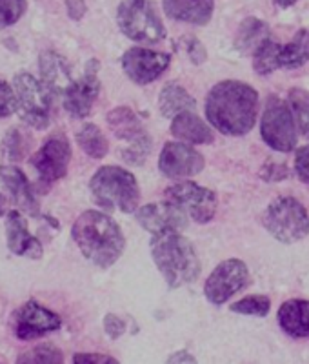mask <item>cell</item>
<instances>
[{"label": "cell", "mask_w": 309, "mask_h": 364, "mask_svg": "<svg viewBox=\"0 0 309 364\" xmlns=\"http://www.w3.org/2000/svg\"><path fill=\"white\" fill-rule=\"evenodd\" d=\"M259 115V93L240 80H222L211 87L206 99L210 124L229 136L246 135Z\"/></svg>", "instance_id": "6da1fadb"}, {"label": "cell", "mask_w": 309, "mask_h": 364, "mask_svg": "<svg viewBox=\"0 0 309 364\" xmlns=\"http://www.w3.org/2000/svg\"><path fill=\"white\" fill-rule=\"evenodd\" d=\"M71 235L82 255L99 268H109L120 259L126 248L122 230L112 217L87 210L71 228Z\"/></svg>", "instance_id": "7a4b0ae2"}, {"label": "cell", "mask_w": 309, "mask_h": 364, "mask_svg": "<svg viewBox=\"0 0 309 364\" xmlns=\"http://www.w3.org/2000/svg\"><path fill=\"white\" fill-rule=\"evenodd\" d=\"M151 255L169 288L191 284L200 275V261L190 240L180 233L153 235Z\"/></svg>", "instance_id": "3957f363"}, {"label": "cell", "mask_w": 309, "mask_h": 364, "mask_svg": "<svg viewBox=\"0 0 309 364\" xmlns=\"http://www.w3.org/2000/svg\"><path fill=\"white\" fill-rule=\"evenodd\" d=\"M90 190L97 204L106 210H120L133 213L141 200L139 182L128 170L119 166H104L93 175Z\"/></svg>", "instance_id": "277c9868"}, {"label": "cell", "mask_w": 309, "mask_h": 364, "mask_svg": "<svg viewBox=\"0 0 309 364\" xmlns=\"http://www.w3.org/2000/svg\"><path fill=\"white\" fill-rule=\"evenodd\" d=\"M116 22L126 37L141 44H161L166 38V28L151 0H122Z\"/></svg>", "instance_id": "5b68a950"}, {"label": "cell", "mask_w": 309, "mask_h": 364, "mask_svg": "<svg viewBox=\"0 0 309 364\" xmlns=\"http://www.w3.org/2000/svg\"><path fill=\"white\" fill-rule=\"evenodd\" d=\"M262 224L269 235L284 245L298 242L309 233L308 210L293 197H281L273 200L264 211Z\"/></svg>", "instance_id": "8992f818"}, {"label": "cell", "mask_w": 309, "mask_h": 364, "mask_svg": "<svg viewBox=\"0 0 309 364\" xmlns=\"http://www.w3.org/2000/svg\"><path fill=\"white\" fill-rule=\"evenodd\" d=\"M15 91L18 97L21 119L37 129H45L51 122L53 91L44 80H37L33 75L18 73L15 77Z\"/></svg>", "instance_id": "52a82bcc"}, {"label": "cell", "mask_w": 309, "mask_h": 364, "mask_svg": "<svg viewBox=\"0 0 309 364\" xmlns=\"http://www.w3.org/2000/svg\"><path fill=\"white\" fill-rule=\"evenodd\" d=\"M260 135L269 148L282 154L297 146V119L288 102L275 95L269 97L260 122Z\"/></svg>", "instance_id": "ba28073f"}, {"label": "cell", "mask_w": 309, "mask_h": 364, "mask_svg": "<svg viewBox=\"0 0 309 364\" xmlns=\"http://www.w3.org/2000/svg\"><path fill=\"white\" fill-rule=\"evenodd\" d=\"M107 124L112 126L113 133L119 139L129 142V148L122 151L124 161L128 164H142L146 155L151 149V139L144 132L141 119L135 115V112L129 108H115L107 115Z\"/></svg>", "instance_id": "9c48e42d"}, {"label": "cell", "mask_w": 309, "mask_h": 364, "mask_svg": "<svg viewBox=\"0 0 309 364\" xmlns=\"http://www.w3.org/2000/svg\"><path fill=\"white\" fill-rule=\"evenodd\" d=\"M249 282V269L240 259H227L220 262L217 268L211 272L204 284V295L211 304H224L229 301L237 291L246 288Z\"/></svg>", "instance_id": "30bf717a"}, {"label": "cell", "mask_w": 309, "mask_h": 364, "mask_svg": "<svg viewBox=\"0 0 309 364\" xmlns=\"http://www.w3.org/2000/svg\"><path fill=\"white\" fill-rule=\"evenodd\" d=\"M166 199L182 208L195 223H210L217 213V195L195 182H177L169 186Z\"/></svg>", "instance_id": "8fae6325"}, {"label": "cell", "mask_w": 309, "mask_h": 364, "mask_svg": "<svg viewBox=\"0 0 309 364\" xmlns=\"http://www.w3.org/2000/svg\"><path fill=\"white\" fill-rule=\"evenodd\" d=\"M70 159V141L62 133H55L35 154V157L31 159V164L40 177V184L50 186L53 182L60 181L62 177H66Z\"/></svg>", "instance_id": "7c38bea8"}, {"label": "cell", "mask_w": 309, "mask_h": 364, "mask_svg": "<svg viewBox=\"0 0 309 364\" xmlns=\"http://www.w3.org/2000/svg\"><path fill=\"white\" fill-rule=\"evenodd\" d=\"M60 324V317L37 301H28L13 314V330L22 341L37 339L45 333L57 331Z\"/></svg>", "instance_id": "4fadbf2b"}, {"label": "cell", "mask_w": 309, "mask_h": 364, "mask_svg": "<svg viewBox=\"0 0 309 364\" xmlns=\"http://www.w3.org/2000/svg\"><path fill=\"white\" fill-rule=\"evenodd\" d=\"M171 57L148 48H129L122 57V70L139 86L157 80L168 70Z\"/></svg>", "instance_id": "5bb4252c"}, {"label": "cell", "mask_w": 309, "mask_h": 364, "mask_svg": "<svg viewBox=\"0 0 309 364\" xmlns=\"http://www.w3.org/2000/svg\"><path fill=\"white\" fill-rule=\"evenodd\" d=\"M136 220L153 235L180 233L188 228V213L173 203H153L136 210Z\"/></svg>", "instance_id": "9a60e30c"}, {"label": "cell", "mask_w": 309, "mask_h": 364, "mask_svg": "<svg viewBox=\"0 0 309 364\" xmlns=\"http://www.w3.org/2000/svg\"><path fill=\"white\" fill-rule=\"evenodd\" d=\"M97 70H99V63L91 60L87 64V70L82 79L73 80V84L62 95V99H64V108L75 119H84V117L90 115L91 108H93V102L99 97L100 80L97 77Z\"/></svg>", "instance_id": "2e32d148"}, {"label": "cell", "mask_w": 309, "mask_h": 364, "mask_svg": "<svg viewBox=\"0 0 309 364\" xmlns=\"http://www.w3.org/2000/svg\"><path fill=\"white\" fill-rule=\"evenodd\" d=\"M204 164L202 155L182 142H168L158 159V170L169 178L193 177L204 170Z\"/></svg>", "instance_id": "e0dca14e"}, {"label": "cell", "mask_w": 309, "mask_h": 364, "mask_svg": "<svg viewBox=\"0 0 309 364\" xmlns=\"http://www.w3.org/2000/svg\"><path fill=\"white\" fill-rule=\"evenodd\" d=\"M0 182L8 188L13 203L24 210V213H28L29 217H38L40 208H38L33 188L17 166H0Z\"/></svg>", "instance_id": "ac0fdd59"}, {"label": "cell", "mask_w": 309, "mask_h": 364, "mask_svg": "<svg viewBox=\"0 0 309 364\" xmlns=\"http://www.w3.org/2000/svg\"><path fill=\"white\" fill-rule=\"evenodd\" d=\"M6 230H8V248L15 255L28 257V259H40L42 257V245L40 240L35 239L28 230V223L18 211L11 210L8 213L6 220Z\"/></svg>", "instance_id": "d6986e66"}, {"label": "cell", "mask_w": 309, "mask_h": 364, "mask_svg": "<svg viewBox=\"0 0 309 364\" xmlns=\"http://www.w3.org/2000/svg\"><path fill=\"white\" fill-rule=\"evenodd\" d=\"M215 0H164V11L173 21L206 26L213 17Z\"/></svg>", "instance_id": "ffe728a7"}, {"label": "cell", "mask_w": 309, "mask_h": 364, "mask_svg": "<svg viewBox=\"0 0 309 364\" xmlns=\"http://www.w3.org/2000/svg\"><path fill=\"white\" fill-rule=\"evenodd\" d=\"M276 318L288 336L295 339L309 337V301H302V299L286 301L278 310Z\"/></svg>", "instance_id": "44dd1931"}, {"label": "cell", "mask_w": 309, "mask_h": 364, "mask_svg": "<svg viewBox=\"0 0 309 364\" xmlns=\"http://www.w3.org/2000/svg\"><path fill=\"white\" fill-rule=\"evenodd\" d=\"M171 133L190 144H213V129L193 112H184L177 115L171 122Z\"/></svg>", "instance_id": "7402d4cb"}, {"label": "cell", "mask_w": 309, "mask_h": 364, "mask_svg": "<svg viewBox=\"0 0 309 364\" xmlns=\"http://www.w3.org/2000/svg\"><path fill=\"white\" fill-rule=\"evenodd\" d=\"M40 70L42 80L45 82V86L53 91V95H64L67 87L73 84L70 70H67V64L55 51H44L42 53Z\"/></svg>", "instance_id": "603a6c76"}, {"label": "cell", "mask_w": 309, "mask_h": 364, "mask_svg": "<svg viewBox=\"0 0 309 364\" xmlns=\"http://www.w3.org/2000/svg\"><path fill=\"white\" fill-rule=\"evenodd\" d=\"M195 106H197L195 99L180 84H166L164 90L161 91V97H158V109L168 119H175L184 112H193Z\"/></svg>", "instance_id": "cb8c5ba5"}, {"label": "cell", "mask_w": 309, "mask_h": 364, "mask_svg": "<svg viewBox=\"0 0 309 364\" xmlns=\"http://www.w3.org/2000/svg\"><path fill=\"white\" fill-rule=\"evenodd\" d=\"M269 38V28L266 22L259 21V18H246L240 24L239 33H237L235 46L237 50L242 55H255L260 46L264 44Z\"/></svg>", "instance_id": "d4e9b609"}, {"label": "cell", "mask_w": 309, "mask_h": 364, "mask_svg": "<svg viewBox=\"0 0 309 364\" xmlns=\"http://www.w3.org/2000/svg\"><path fill=\"white\" fill-rule=\"evenodd\" d=\"M309 60V31L300 29L293 37L289 44L281 46L278 51V64L286 70H295V68L304 66Z\"/></svg>", "instance_id": "484cf974"}, {"label": "cell", "mask_w": 309, "mask_h": 364, "mask_svg": "<svg viewBox=\"0 0 309 364\" xmlns=\"http://www.w3.org/2000/svg\"><path fill=\"white\" fill-rule=\"evenodd\" d=\"M77 142L82 148V151L86 155H90L91 159H104L109 151V146H107L106 136L100 132L99 126L95 124H86L79 129L77 133Z\"/></svg>", "instance_id": "4316f807"}, {"label": "cell", "mask_w": 309, "mask_h": 364, "mask_svg": "<svg viewBox=\"0 0 309 364\" xmlns=\"http://www.w3.org/2000/svg\"><path fill=\"white\" fill-rule=\"evenodd\" d=\"M278 51H281V44H276L271 41V37L260 46L259 50L253 55V68L259 75H269L275 70L281 68L278 64Z\"/></svg>", "instance_id": "83f0119b"}, {"label": "cell", "mask_w": 309, "mask_h": 364, "mask_svg": "<svg viewBox=\"0 0 309 364\" xmlns=\"http://www.w3.org/2000/svg\"><path fill=\"white\" fill-rule=\"evenodd\" d=\"M289 106H291L295 119H297V126L302 133L309 139V91L305 90H295L289 91Z\"/></svg>", "instance_id": "f1b7e54d"}, {"label": "cell", "mask_w": 309, "mask_h": 364, "mask_svg": "<svg viewBox=\"0 0 309 364\" xmlns=\"http://www.w3.org/2000/svg\"><path fill=\"white\" fill-rule=\"evenodd\" d=\"M231 311L242 315H255V317H266L271 310V301L266 295H247L242 301L231 304Z\"/></svg>", "instance_id": "f546056e"}, {"label": "cell", "mask_w": 309, "mask_h": 364, "mask_svg": "<svg viewBox=\"0 0 309 364\" xmlns=\"http://www.w3.org/2000/svg\"><path fill=\"white\" fill-rule=\"evenodd\" d=\"M64 355L53 344H40L18 357V363H62Z\"/></svg>", "instance_id": "4dcf8cb0"}, {"label": "cell", "mask_w": 309, "mask_h": 364, "mask_svg": "<svg viewBox=\"0 0 309 364\" xmlns=\"http://www.w3.org/2000/svg\"><path fill=\"white\" fill-rule=\"evenodd\" d=\"M26 11V0H0V29L18 22Z\"/></svg>", "instance_id": "1f68e13d"}, {"label": "cell", "mask_w": 309, "mask_h": 364, "mask_svg": "<svg viewBox=\"0 0 309 364\" xmlns=\"http://www.w3.org/2000/svg\"><path fill=\"white\" fill-rule=\"evenodd\" d=\"M18 109L17 91L13 90L6 80H0V119L13 115Z\"/></svg>", "instance_id": "d6a6232c"}, {"label": "cell", "mask_w": 309, "mask_h": 364, "mask_svg": "<svg viewBox=\"0 0 309 364\" xmlns=\"http://www.w3.org/2000/svg\"><path fill=\"white\" fill-rule=\"evenodd\" d=\"M21 142V135H18V132H15V129H11V132L6 135L4 151L9 157V161H21L22 159V155H24V146H22Z\"/></svg>", "instance_id": "836d02e7"}, {"label": "cell", "mask_w": 309, "mask_h": 364, "mask_svg": "<svg viewBox=\"0 0 309 364\" xmlns=\"http://www.w3.org/2000/svg\"><path fill=\"white\" fill-rule=\"evenodd\" d=\"M295 173L304 184H309V146L297 149L295 155Z\"/></svg>", "instance_id": "e575fe53"}, {"label": "cell", "mask_w": 309, "mask_h": 364, "mask_svg": "<svg viewBox=\"0 0 309 364\" xmlns=\"http://www.w3.org/2000/svg\"><path fill=\"white\" fill-rule=\"evenodd\" d=\"M104 330H106V333L112 339H119L124 333V330H126V323L120 317H116V315L109 314L104 318Z\"/></svg>", "instance_id": "d590c367"}, {"label": "cell", "mask_w": 309, "mask_h": 364, "mask_svg": "<svg viewBox=\"0 0 309 364\" xmlns=\"http://www.w3.org/2000/svg\"><path fill=\"white\" fill-rule=\"evenodd\" d=\"M75 363H116L113 357L102 355V353H77L73 355Z\"/></svg>", "instance_id": "8d00e7d4"}, {"label": "cell", "mask_w": 309, "mask_h": 364, "mask_svg": "<svg viewBox=\"0 0 309 364\" xmlns=\"http://www.w3.org/2000/svg\"><path fill=\"white\" fill-rule=\"evenodd\" d=\"M188 51H190V58L195 64H200L206 60V51H204L202 44L197 38H191L190 44H188Z\"/></svg>", "instance_id": "74e56055"}, {"label": "cell", "mask_w": 309, "mask_h": 364, "mask_svg": "<svg viewBox=\"0 0 309 364\" xmlns=\"http://www.w3.org/2000/svg\"><path fill=\"white\" fill-rule=\"evenodd\" d=\"M66 6L71 18H80L84 15V11H86V6H84L82 0H67Z\"/></svg>", "instance_id": "f35d334b"}, {"label": "cell", "mask_w": 309, "mask_h": 364, "mask_svg": "<svg viewBox=\"0 0 309 364\" xmlns=\"http://www.w3.org/2000/svg\"><path fill=\"white\" fill-rule=\"evenodd\" d=\"M173 360H177V363H195V357H191L190 353L185 352V350H182V352L175 353V355L169 357V363H173Z\"/></svg>", "instance_id": "ab89813d"}, {"label": "cell", "mask_w": 309, "mask_h": 364, "mask_svg": "<svg viewBox=\"0 0 309 364\" xmlns=\"http://www.w3.org/2000/svg\"><path fill=\"white\" fill-rule=\"evenodd\" d=\"M297 0H275V6H278V8L286 9V8H291L293 4H295Z\"/></svg>", "instance_id": "60d3db41"}, {"label": "cell", "mask_w": 309, "mask_h": 364, "mask_svg": "<svg viewBox=\"0 0 309 364\" xmlns=\"http://www.w3.org/2000/svg\"><path fill=\"white\" fill-rule=\"evenodd\" d=\"M6 211H8V199L0 193V217L6 215Z\"/></svg>", "instance_id": "b9f144b4"}]
</instances>
